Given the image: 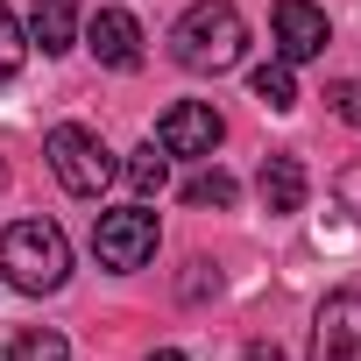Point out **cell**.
<instances>
[{
    "label": "cell",
    "mask_w": 361,
    "mask_h": 361,
    "mask_svg": "<svg viewBox=\"0 0 361 361\" xmlns=\"http://www.w3.org/2000/svg\"><path fill=\"white\" fill-rule=\"evenodd\" d=\"M241 50H248V22L234 0H192L170 29V57L185 71H234Z\"/></svg>",
    "instance_id": "1"
},
{
    "label": "cell",
    "mask_w": 361,
    "mask_h": 361,
    "mask_svg": "<svg viewBox=\"0 0 361 361\" xmlns=\"http://www.w3.org/2000/svg\"><path fill=\"white\" fill-rule=\"evenodd\" d=\"M0 269H8V283L29 290V298L64 290V276H71V241H64V227H50V220H15L8 234H0Z\"/></svg>",
    "instance_id": "2"
},
{
    "label": "cell",
    "mask_w": 361,
    "mask_h": 361,
    "mask_svg": "<svg viewBox=\"0 0 361 361\" xmlns=\"http://www.w3.org/2000/svg\"><path fill=\"white\" fill-rule=\"evenodd\" d=\"M43 156H50V170H57V185L71 192V199H99L106 185H114V149L92 135V128H78V121H64V128H50V142H43Z\"/></svg>",
    "instance_id": "3"
},
{
    "label": "cell",
    "mask_w": 361,
    "mask_h": 361,
    "mask_svg": "<svg viewBox=\"0 0 361 361\" xmlns=\"http://www.w3.org/2000/svg\"><path fill=\"white\" fill-rule=\"evenodd\" d=\"M156 241H163V227H156V213L149 206H121V213H99L92 220V255H99V269H142L149 255H156Z\"/></svg>",
    "instance_id": "4"
},
{
    "label": "cell",
    "mask_w": 361,
    "mask_h": 361,
    "mask_svg": "<svg viewBox=\"0 0 361 361\" xmlns=\"http://www.w3.org/2000/svg\"><path fill=\"white\" fill-rule=\"evenodd\" d=\"M220 135H227V121H220L206 99H177V106L156 121V149H163V156H213Z\"/></svg>",
    "instance_id": "5"
},
{
    "label": "cell",
    "mask_w": 361,
    "mask_h": 361,
    "mask_svg": "<svg viewBox=\"0 0 361 361\" xmlns=\"http://www.w3.org/2000/svg\"><path fill=\"white\" fill-rule=\"evenodd\" d=\"M312 361H361V290H333L312 319Z\"/></svg>",
    "instance_id": "6"
},
{
    "label": "cell",
    "mask_w": 361,
    "mask_h": 361,
    "mask_svg": "<svg viewBox=\"0 0 361 361\" xmlns=\"http://www.w3.org/2000/svg\"><path fill=\"white\" fill-rule=\"evenodd\" d=\"M276 57L283 64H312V57H326V43H333V22L312 8V0H276Z\"/></svg>",
    "instance_id": "7"
},
{
    "label": "cell",
    "mask_w": 361,
    "mask_h": 361,
    "mask_svg": "<svg viewBox=\"0 0 361 361\" xmlns=\"http://www.w3.org/2000/svg\"><path fill=\"white\" fill-rule=\"evenodd\" d=\"M85 50H92L106 71H135V64H142V22L121 15V8H99V15L85 22Z\"/></svg>",
    "instance_id": "8"
},
{
    "label": "cell",
    "mask_w": 361,
    "mask_h": 361,
    "mask_svg": "<svg viewBox=\"0 0 361 361\" xmlns=\"http://www.w3.org/2000/svg\"><path fill=\"white\" fill-rule=\"evenodd\" d=\"M255 192H262V213H305L312 177H305V163H298V156H262Z\"/></svg>",
    "instance_id": "9"
},
{
    "label": "cell",
    "mask_w": 361,
    "mask_h": 361,
    "mask_svg": "<svg viewBox=\"0 0 361 361\" xmlns=\"http://www.w3.org/2000/svg\"><path fill=\"white\" fill-rule=\"evenodd\" d=\"M29 43H43V57L71 50V43H78V0H36V15H29Z\"/></svg>",
    "instance_id": "10"
},
{
    "label": "cell",
    "mask_w": 361,
    "mask_h": 361,
    "mask_svg": "<svg viewBox=\"0 0 361 361\" xmlns=\"http://www.w3.org/2000/svg\"><path fill=\"white\" fill-rule=\"evenodd\" d=\"M234 199H241V185H234L220 163H213V170H199L192 185H185V206H199V213H227Z\"/></svg>",
    "instance_id": "11"
},
{
    "label": "cell",
    "mask_w": 361,
    "mask_h": 361,
    "mask_svg": "<svg viewBox=\"0 0 361 361\" xmlns=\"http://www.w3.org/2000/svg\"><path fill=\"white\" fill-rule=\"evenodd\" d=\"M248 85H255V99H262L269 114H290V106H298V78H290V64H283V57H276V64H255V78H248Z\"/></svg>",
    "instance_id": "12"
},
{
    "label": "cell",
    "mask_w": 361,
    "mask_h": 361,
    "mask_svg": "<svg viewBox=\"0 0 361 361\" xmlns=\"http://www.w3.org/2000/svg\"><path fill=\"white\" fill-rule=\"evenodd\" d=\"M128 185H135V192H142V199H156V192H163V185H170V156H163V149H156V142H149V149H135V156H128Z\"/></svg>",
    "instance_id": "13"
},
{
    "label": "cell",
    "mask_w": 361,
    "mask_h": 361,
    "mask_svg": "<svg viewBox=\"0 0 361 361\" xmlns=\"http://www.w3.org/2000/svg\"><path fill=\"white\" fill-rule=\"evenodd\" d=\"M8 361H71V347H64V333H50V326H36V333H22V340H8Z\"/></svg>",
    "instance_id": "14"
},
{
    "label": "cell",
    "mask_w": 361,
    "mask_h": 361,
    "mask_svg": "<svg viewBox=\"0 0 361 361\" xmlns=\"http://www.w3.org/2000/svg\"><path fill=\"white\" fill-rule=\"evenodd\" d=\"M22 57H29V36H22V22H15L8 8H0V85L22 71Z\"/></svg>",
    "instance_id": "15"
},
{
    "label": "cell",
    "mask_w": 361,
    "mask_h": 361,
    "mask_svg": "<svg viewBox=\"0 0 361 361\" xmlns=\"http://www.w3.org/2000/svg\"><path fill=\"white\" fill-rule=\"evenodd\" d=\"M326 99H333V114H340L347 128H361V78H340V85H333Z\"/></svg>",
    "instance_id": "16"
},
{
    "label": "cell",
    "mask_w": 361,
    "mask_h": 361,
    "mask_svg": "<svg viewBox=\"0 0 361 361\" xmlns=\"http://www.w3.org/2000/svg\"><path fill=\"white\" fill-rule=\"evenodd\" d=\"M340 206L361 220V163H354V170H340Z\"/></svg>",
    "instance_id": "17"
},
{
    "label": "cell",
    "mask_w": 361,
    "mask_h": 361,
    "mask_svg": "<svg viewBox=\"0 0 361 361\" xmlns=\"http://www.w3.org/2000/svg\"><path fill=\"white\" fill-rule=\"evenodd\" d=\"M241 361H283V354H276V347H262V340H255V347H241Z\"/></svg>",
    "instance_id": "18"
},
{
    "label": "cell",
    "mask_w": 361,
    "mask_h": 361,
    "mask_svg": "<svg viewBox=\"0 0 361 361\" xmlns=\"http://www.w3.org/2000/svg\"><path fill=\"white\" fill-rule=\"evenodd\" d=\"M142 361H185V354H177V347H156V354H142Z\"/></svg>",
    "instance_id": "19"
},
{
    "label": "cell",
    "mask_w": 361,
    "mask_h": 361,
    "mask_svg": "<svg viewBox=\"0 0 361 361\" xmlns=\"http://www.w3.org/2000/svg\"><path fill=\"white\" fill-rule=\"evenodd\" d=\"M0 177H8V170H0Z\"/></svg>",
    "instance_id": "20"
}]
</instances>
